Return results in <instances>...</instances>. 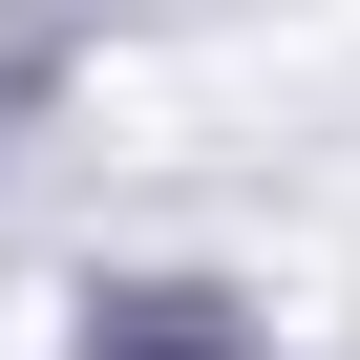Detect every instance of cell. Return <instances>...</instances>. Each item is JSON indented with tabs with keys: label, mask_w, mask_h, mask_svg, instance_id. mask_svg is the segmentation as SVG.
Segmentation results:
<instances>
[{
	"label": "cell",
	"mask_w": 360,
	"mask_h": 360,
	"mask_svg": "<svg viewBox=\"0 0 360 360\" xmlns=\"http://www.w3.org/2000/svg\"><path fill=\"white\" fill-rule=\"evenodd\" d=\"M85 360H233V318H191V276H169V297H148V318H106Z\"/></svg>",
	"instance_id": "1"
}]
</instances>
